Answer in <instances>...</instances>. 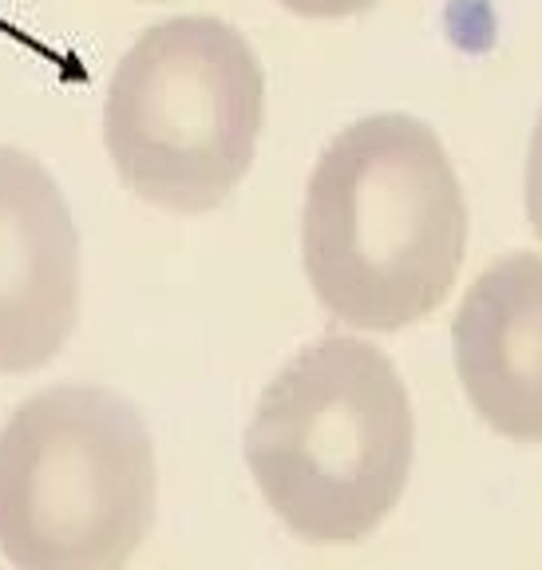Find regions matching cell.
Listing matches in <instances>:
<instances>
[{
	"mask_svg": "<svg viewBox=\"0 0 542 570\" xmlns=\"http://www.w3.org/2000/svg\"><path fill=\"white\" fill-rule=\"evenodd\" d=\"M467 246V206L444 142L412 116H368L317 159L302 258L317 302L356 330L392 333L436 313Z\"/></svg>",
	"mask_w": 542,
	"mask_h": 570,
	"instance_id": "6da1fadb",
	"label": "cell"
},
{
	"mask_svg": "<svg viewBox=\"0 0 542 570\" xmlns=\"http://www.w3.org/2000/svg\"><path fill=\"white\" fill-rule=\"evenodd\" d=\"M416 460V412L388 356L317 337L266 384L246 428L249 475L297 539L353 547L396 511Z\"/></svg>",
	"mask_w": 542,
	"mask_h": 570,
	"instance_id": "7a4b0ae2",
	"label": "cell"
},
{
	"mask_svg": "<svg viewBox=\"0 0 542 570\" xmlns=\"http://www.w3.org/2000/svg\"><path fill=\"white\" fill-rule=\"evenodd\" d=\"M155 444L99 384H56L0 428V551L17 570H124L155 523Z\"/></svg>",
	"mask_w": 542,
	"mask_h": 570,
	"instance_id": "3957f363",
	"label": "cell"
},
{
	"mask_svg": "<svg viewBox=\"0 0 542 570\" xmlns=\"http://www.w3.org/2000/svg\"><path fill=\"white\" fill-rule=\"evenodd\" d=\"M266 116V76L246 36L214 17H175L127 48L104 107L119 178L175 214L223 206L246 178Z\"/></svg>",
	"mask_w": 542,
	"mask_h": 570,
	"instance_id": "277c9868",
	"label": "cell"
},
{
	"mask_svg": "<svg viewBox=\"0 0 542 570\" xmlns=\"http://www.w3.org/2000/svg\"><path fill=\"white\" fill-rule=\"evenodd\" d=\"M80 317V230L45 163L0 147V373H36Z\"/></svg>",
	"mask_w": 542,
	"mask_h": 570,
	"instance_id": "5b68a950",
	"label": "cell"
},
{
	"mask_svg": "<svg viewBox=\"0 0 542 570\" xmlns=\"http://www.w3.org/2000/svg\"><path fill=\"white\" fill-rule=\"evenodd\" d=\"M455 368L480 420L515 440L542 444V258L495 262L455 313Z\"/></svg>",
	"mask_w": 542,
	"mask_h": 570,
	"instance_id": "8992f818",
	"label": "cell"
},
{
	"mask_svg": "<svg viewBox=\"0 0 542 570\" xmlns=\"http://www.w3.org/2000/svg\"><path fill=\"white\" fill-rule=\"evenodd\" d=\"M526 214H531V226L542 242V111L531 135V155H526Z\"/></svg>",
	"mask_w": 542,
	"mask_h": 570,
	"instance_id": "52a82bcc",
	"label": "cell"
},
{
	"mask_svg": "<svg viewBox=\"0 0 542 570\" xmlns=\"http://www.w3.org/2000/svg\"><path fill=\"white\" fill-rule=\"evenodd\" d=\"M282 4L289 12H297V17L333 20V17H353V12L373 9L376 0H282Z\"/></svg>",
	"mask_w": 542,
	"mask_h": 570,
	"instance_id": "ba28073f",
	"label": "cell"
}]
</instances>
